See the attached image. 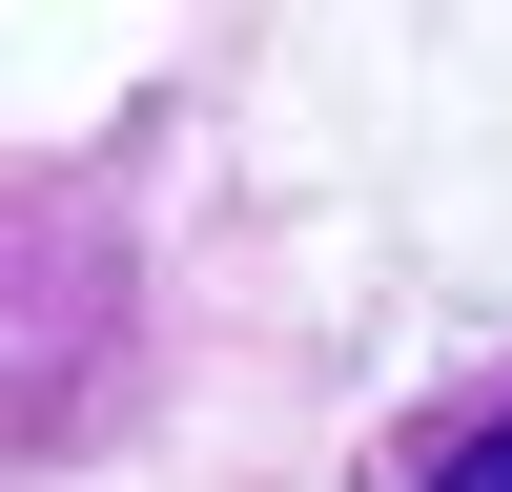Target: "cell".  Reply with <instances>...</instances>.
I'll list each match as a JSON object with an SVG mask.
<instances>
[{
  "label": "cell",
  "mask_w": 512,
  "mask_h": 492,
  "mask_svg": "<svg viewBox=\"0 0 512 492\" xmlns=\"http://www.w3.org/2000/svg\"><path fill=\"white\" fill-rule=\"evenodd\" d=\"M410 492H512V390H472V410H431V431L390 451Z\"/></svg>",
  "instance_id": "1"
}]
</instances>
